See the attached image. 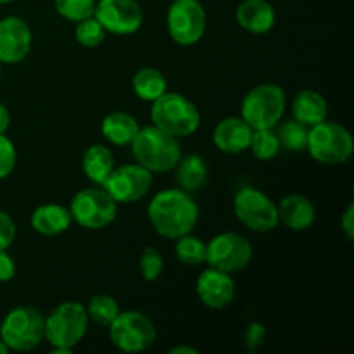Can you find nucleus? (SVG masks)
<instances>
[{"label": "nucleus", "instance_id": "f257e3e1", "mask_svg": "<svg viewBox=\"0 0 354 354\" xmlns=\"http://www.w3.org/2000/svg\"><path fill=\"white\" fill-rule=\"evenodd\" d=\"M149 221L165 239H180L190 234L199 221V206L196 199L182 189H166L149 203Z\"/></svg>", "mask_w": 354, "mask_h": 354}, {"label": "nucleus", "instance_id": "f03ea898", "mask_svg": "<svg viewBox=\"0 0 354 354\" xmlns=\"http://www.w3.org/2000/svg\"><path fill=\"white\" fill-rule=\"evenodd\" d=\"M130 145L131 154L138 165L147 168L151 173L171 171L182 158L178 138L159 130L154 124L140 128Z\"/></svg>", "mask_w": 354, "mask_h": 354}, {"label": "nucleus", "instance_id": "7ed1b4c3", "mask_svg": "<svg viewBox=\"0 0 354 354\" xmlns=\"http://www.w3.org/2000/svg\"><path fill=\"white\" fill-rule=\"evenodd\" d=\"M151 120L154 127L173 137H190L201 124L199 109L192 100L176 92H165L152 102Z\"/></svg>", "mask_w": 354, "mask_h": 354}, {"label": "nucleus", "instance_id": "20e7f679", "mask_svg": "<svg viewBox=\"0 0 354 354\" xmlns=\"http://www.w3.org/2000/svg\"><path fill=\"white\" fill-rule=\"evenodd\" d=\"M306 151L322 165L337 166L351 159L354 142L348 128L325 120L308 130Z\"/></svg>", "mask_w": 354, "mask_h": 354}, {"label": "nucleus", "instance_id": "39448f33", "mask_svg": "<svg viewBox=\"0 0 354 354\" xmlns=\"http://www.w3.org/2000/svg\"><path fill=\"white\" fill-rule=\"evenodd\" d=\"M45 339V317L31 306L14 308L0 325V341L12 351H31Z\"/></svg>", "mask_w": 354, "mask_h": 354}, {"label": "nucleus", "instance_id": "423d86ee", "mask_svg": "<svg viewBox=\"0 0 354 354\" xmlns=\"http://www.w3.org/2000/svg\"><path fill=\"white\" fill-rule=\"evenodd\" d=\"M241 113L252 130L275 128L286 113V92L272 83L254 86L242 100Z\"/></svg>", "mask_w": 354, "mask_h": 354}, {"label": "nucleus", "instance_id": "0eeeda50", "mask_svg": "<svg viewBox=\"0 0 354 354\" xmlns=\"http://www.w3.org/2000/svg\"><path fill=\"white\" fill-rule=\"evenodd\" d=\"M88 315L78 303H62L45 318V339L55 349H73L88 330Z\"/></svg>", "mask_w": 354, "mask_h": 354}, {"label": "nucleus", "instance_id": "6e6552de", "mask_svg": "<svg viewBox=\"0 0 354 354\" xmlns=\"http://www.w3.org/2000/svg\"><path fill=\"white\" fill-rule=\"evenodd\" d=\"M69 213L80 227L86 230H100L116 220L118 203L102 187H92L80 190L73 197Z\"/></svg>", "mask_w": 354, "mask_h": 354}, {"label": "nucleus", "instance_id": "1a4fd4ad", "mask_svg": "<svg viewBox=\"0 0 354 354\" xmlns=\"http://www.w3.org/2000/svg\"><path fill=\"white\" fill-rule=\"evenodd\" d=\"M109 337L120 351L142 353L154 344L158 330L151 318L140 311H120L109 325Z\"/></svg>", "mask_w": 354, "mask_h": 354}, {"label": "nucleus", "instance_id": "9d476101", "mask_svg": "<svg viewBox=\"0 0 354 354\" xmlns=\"http://www.w3.org/2000/svg\"><path fill=\"white\" fill-rule=\"evenodd\" d=\"M234 213L244 227L259 234L273 230L279 225L277 206L266 194L254 187H244L235 194Z\"/></svg>", "mask_w": 354, "mask_h": 354}, {"label": "nucleus", "instance_id": "9b49d317", "mask_svg": "<svg viewBox=\"0 0 354 354\" xmlns=\"http://www.w3.org/2000/svg\"><path fill=\"white\" fill-rule=\"evenodd\" d=\"M173 41L189 47L197 44L206 31V10L199 0H173L166 16Z\"/></svg>", "mask_w": 354, "mask_h": 354}, {"label": "nucleus", "instance_id": "f8f14e48", "mask_svg": "<svg viewBox=\"0 0 354 354\" xmlns=\"http://www.w3.org/2000/svg\"><path fill=\"white\" fill-rule=\"evenodd\" d=\"M252 245L244 235L223 232L206 244V263L225 273H237L249 265Z\"/></svg>", "mask_w": 354, "mask_h": 354}, {"label": "nucleus", "instance_id": "ddd939ff", "mask_svg": "<svg viewBox=\"0 0 354 354\" xmlns=\"http://www.w3.org/2000/svg\"><path fill=\"white\" fill-rule=\"evenodd\" d=\"M152 185V173L142 165H123L114 168L107 180L104 182L102 189L116 201L118 204L137 203Z\"/></svg>", "mask_w": 354, "mask_h": 354}, {"label": "nucleus", "instance_id": "4468645a", "mask_svg": "<svg viewBox=\"0 0 354 354\" xmlns=\"http://www.w3.org/2000/svg\"><path fill=\"white\" fill-rule=\"evenodd\" d=\"M93 17L107 33L114 35H131L144 23V12L137 0H99Z\"/></svg>", "mask_w": 354, "mask_h": 354}, {"label": "nucleus", "instance_id": "2eb2a0df", "mask_svg": "<svg viewBox=\"0 0 354 354\" xmlns=\"http://www.w3.org/2000/svg\"><path fill=\"white\" fill-rule=\"evenodd\" d=\"M33 37L24 19L9 16L0 19V62L17 64L30 54Z\"/></svg>", "mask_w": 354, "mask_h": 354}, {"label": "nucleus", "instance_id": "dca6fc26", "mask_svg": "<svg viewBox=\"0 0 354 354\" xmlns=\"http://www.w3.org/2000/svg\"><path fill=\"white\" fill-rule=\"evenodd\" d=\"M196 292L201 303L213 310H221L228 306L235 297V282L230 273L216 268H207L197 277Z\"/></svg>", "mask_w": 354, "mask_h": 354}, {"label": "nucleus", "instance_id": "f3484780", "mask_svg": "<svg viewBox=\"0 0 354 354\" xmlns=\"http://www.w3.org/2000/svg\"><path fill=\"white\" fill-rule=\"evenodd\" d=\"M252 128L242 118H223L213 131V142L225 154H241L251 144Z\"/></svg>", "mask_w": 354, "mask_h": 354}, {"label": "nucleus", "instance_id": "a211bd4d", "mask_svg": "<svg viewBox=\"0 0 354 354\" xmlns=\"http://www.w3.org/2000/svg\"><path fill=\"white\" fill-rule=\"evenodd\" d=\"M277 214H279V223L296 232L308 230L317 218L313 203L299 194H290L283 197L277 206Z\"/></svg>", "mask_w": 354, "mask_h": 354}, {"label": "nucleus", "instance_id": "6ab92c4d", "mask_svg": "<svg viewBox=\"0 0 354 354\" xmlns=\"http://www.w3.org/2000/svg\"><path fill=\"white\" fill-rule=\"evenodd\" d=\"M235 17L242 30L254 35L268 33L277 21L275 9L266 0H244L237 7Z\"/></svg>", "mask_w": 354, "mask_h": 354}, {"label": "nucleus", "instance_id": "aec40b11", "mask_svg": "<svg viewBox=\"0 0 354 354\" xmlns=\"http://www.w3.org/2000/svg\"><path fill=\"white\" fill-rule=\"evenodd\" d=\"M73 218L68 207L61 204L48 203L41 204L31 214V227L37 234L45 237H54V235L64 234L71 225Z\"/></svg>", "mask_w": 354, "mask_h": 354}, {"label": "nucleus", "instance_id": "412c9836", "mask_svg": "<svg viewBox=\"0 0 354 354\" xmlns=\"http://www.w3.org/2000/svg\"><path fill=\"white\" fill-rule=\"evenodd\" d=\"M328 106L325 97L317 90H301L292 102V116L308 128L327 120Z\"/></svg>", "mask_w": 354, "mask_h": 354}, {"label": "nucleus", "instance_id": "4be33fe9", "mask_svg": "<svg viewBox=\"0 0 354 354\" xmlns=\"http://www.w3.org/2000/svg\"><path fill=\"white\" fill-rule=\"evenodd\" d=\"M140 124L137 123L131 114L123 113V111H116V113L107 114L100 124V131H102L104 138L114 145H130L133 138L137 137Z\"/></svg>", "mask_w": 354, "mask_h": 354}, {"label": "nucleus", "instance_id": "5701e85b", "mask_svg": "<svg viewBox=\"0 0 354 354\" xmlns=\"http://www.w3.org/2000/svg\"><path fill=\"white\" fill-rule=\"evenodd\" d=\"M82 168L86 178L97 187H102L114 169V156L109 147L102 144L90 145L82 159Z\"/></svg>", "mask_w": 354, "mask_h": 354}, {"label": "nucleus", "instance_id": "b1692460", "mask_svg": "<svg viewBox=\"0 0 354 354\" xmlns=\"http://www.w3.org/2000/svg\"><path fill=\"white\" fill-rule=\"evenodd\" d=\"M176 168V182L185 192H196L203 189L207 180V166L204 159L197 154H189L187 158H180Z\"/></svg>", "mask_w": 354, "mask_h": 354}, {"label": "nucleus", "instance_id": "393cba45", "mask_svg": "<svg viewBox=\"0 0 354 354\" xmlns=\"http://www.w3.org/2000/svg\"><path fill=\"white\" fill-rule=\"evenodd\" d=\"M133 92L137 93L138 99L154 102L162 93L168 92V82L159 69L142 68L133 76Z\"/></svg>", "mask_w": 354, "mask_h": 354}, {"label": "nucleus", "instance_id": "a878e982", "mask_svg": "<svg viewBox=\"0 0 354 354\" xmlns=\"http://www.w3.org/2000/svg\"><path fill=\"white\" fill-rule=\"evenodd\" d=\"M277 137H279L280 149L289 152L306 151L308 145V127L296 120H286L275 124Z\"/></svg>", "mask_w": 354, "mask_h": 354}, {"label": "nucleus", "instance_id": "bb28decb", "mask_svg": "<svg viewBox=\"0 0 354 354\" xmlns=\"http://www.w3.org/2000/svg\"><path fill=\"white\" fill-rule=\"evenodd\" d=\"M85 310L88 315V320L100 325V327H109L114 318L120 315V304L109 294H97L88 301Z\"/></svg>", "mask_w": 354, "mask_h": 354}, {"label": "nucleus", "instance_id": "cd10ccee", "mask_svg": "<svg viewBox=\"0 0 354 354\" xmlns=\"http://www.w3.org/2000/svg\"><path fill=\"white\" fill-rule=\"evenodd\" d=\"M252 156L259 161H272L280 152V142L273 128L252 130L251 144H249Z\"/></svg>", "mask_w": 354, "mask_h": 354}, {"label": "nucleus", "instance_id": "c85d7f7f", "mask_svg": "<svg viewBox=\"0 0 354 354\" xmlns=\"http://www.w3.org/2000/svg\"><path fill=\"white\" fill-rule=\"evenodd\" d=\"M175 254L183 265L197 266L206 263V244L201 239L192 237L190 234L183 235V237L176 239Z\"/></svg>", "mask_w": 354, "mask_h": 354}, {"label": "nucleus", "instance_id": "c756f323", "mask_svg": "<svg viewBox=\"0 0 354 354\" xmlns=\"http://www.w3.org/2000/svg\"><path fill=\"white\" fill-rule=\"evenodd\" d=\"M107 31L104 30L102 24L95 19L93 16L86 17V19L78 21L75 28V38L80 45L83 47L93 48L97 45H100L106 38Z\"/></svg>", "mask_w": 354, "mask_h": 354}, {"label": "nucleus", "instance_id": "7c9ffc66", "mask_svg": "<svg viewBox=\"0 0 354 354\" xmlns=\"http://www.w3.org/2000/svg\"><path fill=\"white\" fill-rule=\"evenodd\" d=\"M55 10L64 19L78 23L93 16L95 10V0H54Z\"/></svg>", "mask_w": 354, "mask_h": 354}, {"label": "nucleus", "instance_id": "2f4dec72", "mask_svg": "<svg viewBox=\"0 0 354 354\" xmlns=\"http://www.w3.org/2000/svg\"><path fill=\"white\" fill-rule=\"evenodd\" d=\"M165 261L154 248H145L140 256V275L147 282H156L161 277Z\"/></svg>", "mask_w": 354, "mask_h": 354}, {"label": "nucleus", "instance_id": "473e14b6", "mask_svg": "<svg viewBox=\"0 0 354 354\" xmlns=\"http://www.w3.org/2000/svg\"><path fill=\"white\" fill-rule=\"evenodd\" d=\"M16 161L17 152L12 140L9 137H6L3 133H0V180L7 178L14 171Z\"/></svg>", "mask_w": 354, "mask_h": 354}, {"label": "nucleus", "instance_id": "72a5a7b5", "mask_svg": "<svg viewBox=\"0 0 354 354\" xmlns=\"http://www.w3.org/2000/svg\"><path fill=\"white\" fill-rule=\"evenodd\" d=\"M265 337H266L265 325L259 324V322H252V324L245 328V334H244V342L248 351L251 353L258 351V349L263 346V342H265Z\"/></svg>", "mask_w": 354, "mask_h": 354}, {"label": "nucleus", "instance_id": "f704fd0d", "mask_svg": "<svg viewBox=\"0 0 354 354\" xmlns=\"http://www.w3.org/2000/svg\"><path fill=\"white\" fill-rule=\"evenodd\" d=\"M16 239V225L12 218L0 209V249H9Z\"/></svg>", "mask_w": 354, "mask_h": 354}, {"label": "nucleus", "instance_id": "c9c22d12", "mask_svg": "<svg viewBox=\"0 0 354 354\" xmlns=\"http://www.w3.org/2000/svg\"><path fill=\"white\" fill-rule=\"evenodd\" d=\"M16 275V263L7 254V249H0V282H9Z\"/></svg>", "mask_w": 354, "mask_h": 354}, {"label": "nucleus", "instance_id": "e433bc0d", "mask_svg": "<svg viewBox=\"0 0 354 354\" xmlns=\"http://www.w3.org/2000/svg\"><path fill=\"white\" fill-rule=\"evenodd\" d=\"M341 227L346 239H348L349 242L354 241V204H349V206L346 207L344 214H342Z\"/></svg>", "mask_w": 354, "mask_h": 354}, {"label": "nucleus", "instance_id": "4c0bfd02", "mask_svg": "<svg viewBox=\"0 0 354 354\" xmlns=\"http://www.w3.org/2000/svg\"><path fill=\"white\" fill-rule=\"evenodd\" d=\"M10 124V113L2 102H0V133H6Z\"/></svg>", "mask_w": 354, "mask_h": 354}, {"label": "nucleus", "instance_id": "58836bf2", "mask_svg": "<svg viewBox=\"0 0 354 354\" xmlns=\"http://www.w3.org/2000/svg\"><path fill=\"white\" fill-rule=\"evenodd\" d=\"M169 353H171V354H182V353H185V354H197V349L189 348V346H178V348H173Z\"/></svg>", "mask_w": 354, "mask_h": 354}, {"label": "nucleus", "instance_id": "ea45409f", "mask_svg": "<svg viewBox=\"0 0 354 354\" xmlns=\"http://www.w3.org/2000/svg\"><path fill=\"white\" fill-rule=\"evenodd\" d=\"M7 351H9V348H7V346L0 341V354H6Z\"/></svg>", "mask_w": 354, "mask_h": 354}, {"label": "nucleus", "instance_id": "a19ab883", "mask_svg": "<svg viewBox=\"0 0 354 354\" xmlns=\"http://www.w3.org/2000/svg\"><path fill=\"white\" fill-rule=\"evenodd\" d=\"M10 2H14V0H0V3H10Z\"/></svg>", "mask_w": 354, "mask_h": 354}, {"label": "nucleus", "instance_id": "79ce46f5", "mask_svg": "<svg viewBox=\"0 0 354 354\" xmlns=\"http://www.w3.org/2000/svg\"><path fill=\"white\" fill-rule=\"evenodd\" d=\"M0 75H2V62H0Z\"/></svg>", "mask_w": 354, "mask_h": 354}]
</instances>
